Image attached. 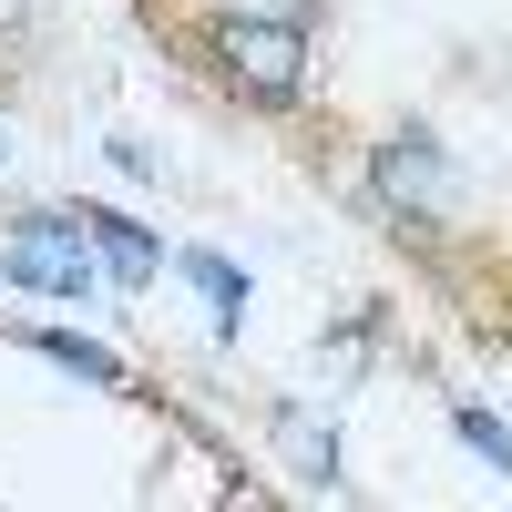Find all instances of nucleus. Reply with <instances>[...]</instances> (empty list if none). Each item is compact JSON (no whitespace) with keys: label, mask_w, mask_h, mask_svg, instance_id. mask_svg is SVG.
Returning <instances> with one entry per match:
<instances>
[{"label":"nucleus","mask_w":512,"mask_h":512,"mask_svg":"<svg viewBox=\"0 0 512 512\" xmlns=\"http://www.w3.org/2000/svg\"><path fill=\"white\" fill-rule=\"evenodd\" d=\"M216 62H226V82L246 103H287L297 82H308V31L277 21V11H246V21L216 31Z\"/></svg>","instance_id":"f257e3e1"},{"label":"nucleus","mask_w":512,"mask_h":512,"mask_svg":"<svg viewBox=\"0 0 512 512\" xmlns=\"http://www.w3.org/2000/svg\"><path fill=\"white\" fill-rule=\"evenodd\" d=\"M0 277H11V287H41V297H93V277H103L93 226H82V216H31L11 246H0Z\"/></svg>","instance_id":"f03ea898"},{"label":"nucleus","mask_w":512,"mask_h":512,"mask_svg":"<svg viewBox=\"0 0 512 512\" xmlns=\"http://www.w3.org/2000/svg\"><path fill=\"white\" fill-rule=\"evenodd\" d=\"M369 185L400 205V216H420V226H441L451 205H461V175H451V154L431 144V134H390L369 154Z\"/></svg>","instance_id":"7ed1b4c3"},{"label":"nucleus","mask_w":512,"mask_h":512,"mask_svg":"<svg viewBox=\"0 0 512 512\" xmlns=\"http://www.w3.org/2000/svg\"><path fill=\"white\" fill-rule=\"evenodd\" d=\"M82 226H93V256H103V277H123V287H144L154 267H164V246L134 226V216H103V205H93V216H82Z\"/></svg>","instance_id":"20e7f679"},{"label":"nucleus","mask_w":512,"mask_h":512,"mask_svg":"<svg viewBox=\"0 0 512 512\" xmlns=\"http://www.w3.org/2000/svg\"><path fill=\"white\" fill-rule=\"evenodd\" d=\"M175 267H185V277H195V287H205V297H216V318H226V328H236V308H246V277H236V267H226V256H175Z\"/></svg>","instance_id":"39448f33"},{"label":"nucleus","mask_w":512,"mask_h":512,"mask_svg":"<svg viewBox=\"0 0 512 512\" xmlns=\"http://www.w3.org/2000/svg\"><path fill=\"white\" fill-rule=\"evenodd\" d=\"M41 349H52L62 369H82V379H103V390H123V359H113V349H93V338H62V328H52Z\"/></svg>","instance_id":"423d86ee"},{"label":"nucleus","mask_w":512,"mask_h":512,"mask_svg":"<svg viewBox=\"0 0 512 512\" xmlns=\"http://www.w3.org/2000/svg\"><path fill=\"white\" fill-rule=\"evenodd\" d=\"M461 441H472L492 472H512V431H492V410H461Z\"/></svg>","instance_id":"0eeeda50"}]
</instances>
